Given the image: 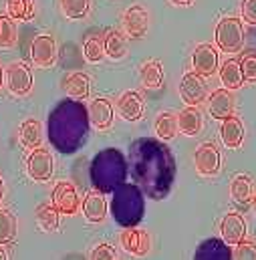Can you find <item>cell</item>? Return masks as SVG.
<instances>
[{"mask_svg": "<svg viewBox=\"0 0 256 260\" xmlns=\"http://www.w3.org/2000/svg\"><path fill=\"white\" fill-rule=\"evenodd\" d=\"M121 246L123 250L129 252L131 256H137V258H143L149 254V248H151V242H149V234L141 228H125L121 232Z\"/></svg>", "mask_w": 256, "mask_h": 260, "instance_id": "cell-12", "label": "cell"}, {"mask_svg": "<svg viewBox=\"0 0 256 260\" xmlns=\"http://www.w3.org/2000/svg\"><path fill=\"white\" fill-rule=\"evenodd\" d=\"M111 210H113V216L115 220L125 226L131 228L135 226L141 216H143V196L141 192L131 186V184H121L115 194H113V202H111Z\"/></svg>", "mask_w": 256, "mask_h": 260, "instance_id": "cell-3", "label": "cell"}, {"mask_svg": "<svg viewBox=\"0 0 256 260\" xmlns=\"http://www.w3.org/2000/svg\"><path fill=\"white\" fill-rule=\"evenodd\" d=\"M232 260H256V244L250 240H242L240 244L234 246Z\"/></svg>", "mask_w": 256, "mask_h": 260, "instance_id": "cell-36", "label": "cell"}, {"mask_svg": "<svg viewBox=\"0 0 256 260\" xmlns=\"http://www.w3.org/2000/svg\"><path fill=\"white\" fill-rule=\"evenodd\" d=\"M230 196L236 204L240 206H248L254 198V182L250 176L246 174H238L232 182H230Z\"/></svg>", "mask_w": 256, "mask_h": 260, "instance_id": "cell-23", "label": "cell"}, {"mask_svg": "<svg viewBox=\"0 0 256 260\" xmlns=\"http://www.w3.org/2000/svg\"><path fill=\"white\" fill-rule=\"evenodd\" d=\"M2 85H4V69L0 65V89H2Z\"/></svg>", "mask_w": 256, "mask_h": 260, "instance_id": "cell-40", "label": "cell"}, {"mask_svg": "<svg viewBox=\"0 0 256 260\" xmlns=\"http://www.w3.org/2000/svg\"><path fill=\"white\" fill-rule=\"evenodd\" d=\"M91 260H115V248L111 244H99L93 248Z\"/></svg>", "mask_w": 256, "mask_h": 260, "instance_id": "cell-38", "label": "cell"}, {"mask_svg": "<svg viewBox=\"0 0 256 260\" xmlns=\"http://www.w3.org/2000/svg\"><path fill=\"white\" fill-rule=\"evenodd\" d=\"M252 208H254V212H256V194H254V198H252Z\"/></svg>", "mask_w": 256, "mask_h": 260, "instance_id": "cell-43", "label": "cell"}, {"mask_svg": "<svg viewBox=\"0 0 256 260\" xmlns=\"http://www.w3.org/2000/svg\"><path fill=\"white\" fill-rule=\"evenodd\" d=\"M93 182L99 192H111L117 190L125 178V161L123 155L117 149H105L101 151L91 168Z\"/></svg>", "mask_w": 256, "mask_h": 260, "instance_id": "cell-2", "label": "cell"}, {"mask_svg": "<svg viewBox=\"0 0 256 260\" xmlns=\"http://www.w3.org/2000/svg\"><path fill=\"white\" fill-rule=\"evenodd\" d=\"M105 55L113 61H121L129 51L127 37L121 30H107L105 32Z\"/></svg>", "mask_w": 256, "mask_h": 260, "instance_id": "cell-25", "label": "cell"}, {"mask_svg": "<svg viewBox=\"0 0 256 260\" xmlns=\"http://www.w3.org/2000/svg\"><path fill=\"white\" fill-rule=\"evenodd\" d=\"M37 224L43 232H55L61 226V212L55 208V204H41L37 208Z\"/></svg>", "mask_w": 256, "mask_h": 260, "instance_id": "cell-28", "label": "cell"}, {"mask_svg": "<svg viewBox=\"0 0 256 260\" xmlns=\"http://www.w3.org/2000/svg\"><path fill=\"white\" fill-rule=\"evenodd\" d=\"M6 12L14 20L28 22L35 18V0H6Z\"/></svg>", "mask_w": 256, "mask_h": 260, "instance_id": "cell-31", "label": "cell"}, {"mask_svg": "<svg viewBox=\"0 0 256 260\" xmlns=\"http://www.w3.org/2000/svg\"><path fill=\"white\" fill-rule=\"evenodd\" d=\"M51 202L65 216H73V214L79 212V194H77V190L71 182H59L53 190V200Z\"/></svg>", "mask_w": 256, "mask_h": 260, "instance_id": "cell-14", "label": "cell"}, {"mask_svg": "<svg viewBox=\"0 0 256 260\" xmlns=\"http://www.w3.org/2000/svg\"><path fill=\"white\" fill-rule=\"evenodd\" d=\"M18 141L24 149H35V147H41V141H43V129H41V123L37 119H26L22 121V125L18 127Z\"/></svg>", "mask_w": 256, "mask_h": 260, "instance_id": "cell-26", "label": "cell"}, {"mask_svg": "<svg viewBox=\"0 0 256 260\" xmlns=\"http://www.w3.org/2000/svg\"><path fill=\"white\" fill-rule=\"evenodd\" d=\"M16 218L10 210H4L0 208V246L4 244H10L14 238H16Z\"/></svg>", "mask_w": 256, "mask_h": 260, "instance_id": "cell-32", "label": "cell"}, {"mask_svg": "<svg viewBox=\"0 0 256 260\" xmlns=\"http://www.w3.org/2000/svg\"><path fill=\"white\" fill-rule=\"evenodd\" d=\"M178 115L172 111H164L155 117V135L164 141H172L178 135Z\"/></svg>", "mask_w": 256, "mask_h": 260, "instance_id": "cell-30", "label": "cell"}, {"mask_svg": "<svg viewBox=\"0 0 256 260\" xmlns=\"http://www.w3.org/2000/svg\"><path fill=\"white\" fill-rule=\"evenodd\" d=\"M2 196H4V182H2V178H0V202H2Z\"/></svg>", "mask_w": 256, "mask_h": 260, "instance_id": "cell-42", "label": "cell"}, {"mask_svg": "<svg viewBox=\"0 0 256 260\" xmlns=\"http://www.w3.org/2000/svg\"><path fill=\"white\" fill-rule=\"evenodd\" d=\"M240 14L246 24L256 26V0H242L240 2Z\"/></svg>", "mask_w": 256, "mask_h": 260, "instance_id": "cell-37", "label": "cell"}, {"mask_svg": "<svg viewBox=\"0 0 256 260\" xmlns=\"http://www.w3.org/2000/svg\"><path fill=\"white\" fill-rule=\"evenodd\" d=\"M170 4H174V6H192L194 0H170Z\"/></svg>", "mask_w": 256, "mask_h": 260, "instance_id": "cell-39", "label": "cell"}, {"mask_svg": "<svg viewBox=\"0 0 256 260\" xmlns=\"http://www.w3.org/2000/svg\"><path fill=\"white\" fill-rule=\"evenodd\" d=\"M0 260H8V256H6V250L0 246Z\"/></svg>", "mask_w": 256, "mask_h": 260, "instance_id": "cell-41", "label": "cell"}, {"mask_svg": "<svg viewBox=\"0 0 256 260\" xmlns=\"http://www.w3.org/2000/svg\"><path fill=\"white\" fill-rule=\"evenodd\" d=\"M220 139L228 149H238L244 141V125L236 115H230L220 125Z\"/></svg>", "mask_w": 256, "mask_h": 260, "instance_id": "cell-21", "label": "cell"}, {"mask_svg": "<svg viewBox=\"0 0 256 260\" xmlns=\"http://www.w3.org/2000/svg\"><path fill=\"white\" fill-rule=\"evenodd\" d=\"M91 0H61V10L69 20H81L89 14Z\"/></svg>", "mask_w": 256, "mask_h": 260, "instance_id": "cell-33", "label": "cell"}, {"mask_svg": "<svg viewBox=\"0 0 256 260\" xmlns=\"http://www.w3.org/2000/svg\"><path fill=\"white\" fill-rule=\"evenodd\" d=\"M81 210H83V216H85L87 222L99 224L107 216V200H105V196L101 194L99 190L87 192V196L81 202Z\"/></svg>", "mask_w": 256, "mask_h": 260, "instance_id": "cell-18", "label": "cell"}, {"mask_svg": "<svg viewBox=\"0 0 256 260\" xmlns=\"http://www.w3.org/2000/svg\"><path fill=\"white\" fill-rule=\"evenodd\" d=\"M4 85L10 91V95L26 97L33 91V85H35V77H33L30 67L22 63V61L10 63L4 69Z\"/></svg>", "mask_w": 256, "mask_h": 260, "instance_id": "cell-5", "label": "cell"}, {"mask_svg": "<svg viewBox=\"0 0 256 260\" xmlns=\"http://www.w3.org/2000/svg\"><path fill=\"white\" fill-rule=\"evenodd\" d=\"M105 35L93 32L85 37L83 43V57L87 63H101L105 59Z\"/></svg>", "mask_w": 256, "mask_h": 260, "instance_id": "cell-29", "label": "cell"}, {"mask_svg": "<svg viewBox=\"0 0 256 260\" xmlns=\"http://www.w3.org/2000/svg\"><path fill=\"white\" fill-rule=\"evenodd\" d=\"M244 83H256V51H246L240 59Z\"/></svg>", "mask_w": 256, "mask_h": 260, "instance_id": "cell-35", "label": "cell"}, {"mask_svg": "<svg viewBox=\"0 0 256 260\" xmlns=\"http://www.w3.org/2000/svg\"><path fill=\"white\" fill-rule=\"evenodd\" d=\"M208 111L214 119L224 121L226 117L234 115V95L228 89H216L208 97Z\"/></svg>", "mask_w": 256, "mask_h": 260, "instance_id": "cell-15", "label": "cell"}, {"mask_svg": "<svg viewBox=\"0 0 256 260\" xmlns=\"http://www.w3.org/2000/svg\"><path fill=\"white\" fill-rule=\"evenodd\" d=\"M113 117H115V111H113V105L109 99H103V97H97L91 101L89 105V121L95 129L105 131L113 125Z\"/></svg>", "mask_w": 256, "mask_h": 260, "instance_id": "cell-16", "label": "cell"}, {"mask_svg": "<svg viewBox=\"0 0 256 260\" xmlns=\"http://www.w3.org/2000/svg\"><path fill=\"white\" fill-rule=\"evenodd\" d=\"M117 113L125 121H139L145 113V103L143 97L137 91H125L117 99Z\"/></svg>", "mask_w": 256, "mask_h": 260, "instance_id": "cell-17", "label": "cell"}, {"mask_svg": "<svg viewBox=\"0 0 256 260\" xmlns=\"http://www.w3.org/2000/svg\"><path fill=\"white\" fill-rule=\"evenodd\" d=\"M16 20L6 16H0V49H12L16 45Z\"/></svg>", "mask_w": 256, "mask_h": 260, "instance_id": "cell-34", "label": "cell"}, {"mask_svg": "<svg viewBox=\"0 0 256 260\" xmlns=\"http://www.w3.org/2000/svg\"><path fill=\"white\" fill-rule=\"evenodd\" d=\"M220 236L226 244L236 246L246 240V222L238 212H228L220 222Z\"/></svg>", "mask_w": 256, "mask_h": 260, "instance_id": "cell-13", "label": "cell"}, {"mask_svg": "<svg viewBox=\"0 0 256 260\" xmlns=\"http://www.w3.org/2000/svg\"><path fill=\"white\" fill-rule=\"evenodd\" d=\"M220 83L224 89L228 91H236L244 85V75L240 69V61L236 59H228L220 67Z\"/></svg>", "mask_w": 256, "mask_h": 260, "instance_id": "cell-24", "label": "cell"}, {"mask_svg": "<svg viewBox=\"0 0 256 260\" xmlns=\"http://www.w3.org/2000/svg\"><path fill=\"white\" fill-rule=\"evenodd\" d=\"M55 121L65 123L59 127H51V139L53 143L63 149V151H73L77 145H81L85 129H87V117L81 105L77 103H61L59 109H55L53 117Z\"/></svg>", "mask_w": 256, "mask_h": 260, "instance_id": "cell-1", "label": "cell"}, {"mask_svg": "<svg viewBox=\"0 0 256 260\" xmlns=\"http://www.w3.org/2000/svg\"><path fill=\"white\" fill-rule=\"evenodd\" d=\"M194 260H232L230 244L218 238H208L196 248Z\"/></svg>", "mask_w": 256, "mask_h": 260, "instance_id": "cell-19", "label": "cell"}, {"mask_svg": "<svg viewBox=\"0 0 256 260\" xmlns=\"http://www.w3.org/2000/svg\"><path fill=\"white\" fill-rule=\"evenodd\" d=\"M178 127H180V133H184L188 137H196L204 127V117H202L200 109L186 105V109H182L178 113Z\"/></svg>", "mask_w": 256, "mask_h": 260, "instance_id": "cell-22", "label": "cell"}, {"mask_svg": "<svg viewBox=\"0 0 256 260\" xmlns=\"http://www.w3.org/2000/svg\"><path fill=\"white\" fill-rule=\"evenodd\" d=\"M139 79L145 89H159L164 85V67L157 59L145 61L139 69Z\"/></svg>", "mask_w": 256, "mask_h": 260, "instance_id": "cell-27", "label": "cell"}, {"mask_svg": "<svg viewBox=\"0 0 256 260\" xmlns=\"http://www.w3.org/2000/svg\"><path fill=\"white\" fill-rule=\"evenodd\" d=\"M194 168L204 178L218 176L220 168H222V153H220L218 145L212 143V141L200 143L194 151Z\"/></svg>", "mask_w": 256, "mask_h": 260, "instance_id": "cell-6", "label": "cell"}, {"mask_svg": "<svg viewBox=\"0 0 256 260\" xmlns=\"http://www.w3.org/2000/svg\"><path fill=\"white\" fill-rule=\"evenodd\" d=\"M218 63H220V57H218V49L208 45V43H202L194 49L192 53V69L194 73L202 75V77H212L216 71H218Z\"/></svg>", "mask_w": 256, "mask_h": 260, "instance_id": "cell-10", "label": "cell"}, {"mask_svg": "<svg viewBox=\"0 0 256 260\" xmlns=\"http://www.w3.org/2000/svg\"><path fill=\"white\" fill-rule=\"evenodd\" d=\"M30 59L41 69H49V67L55 65V61H57V43H55V39L47 32L37 35L33 39V45H30Z\"/></svg>", "mask_w": 256, "mask_h": 260, "instance_id": "cell-9", "label": "cell"}, {"mask_svg": "<svg viewBox=\"0 0 256 260\" xmlns=\"http://www.w3.org/2000/svg\"><path fill=\"white\" fill-rule=\"evenodd\" d=\"M63 91L65 95L73 101H81V99H87L89 93H91V81L85 73H69L63 81Z\"/></svg>", "mask_w": 256, "mask_h": 260, "instance_id": "cell-20", "label": "cell"}, {"mask_svg": "<svg viewBox=\"0 0 256 260\" xmlns=\"http://www.w3.org/2000/svg\"><path fill=\"white\" fill-rule=\"evenodd\" d=\"M214 41L222 53L236 55L244 47V28L242 20L236 16H222L214 30Z\"/></svg>", "mask_w": 256, "mask_h": 260, "instance_id": "cell-4", "label": "cell"}, {"mask_svg": "<svg viewBox=\"0 0 256 260\" xmlns=\"http://www.w3.org/2000/svg\"><path fill=\"white\" fill-rule=\"evenodd\" d=\"M53 172H55V159L51 155L49 149L45 147H35L30 149L28 157H26V174L33 182H39V184H45L53 178Z\"/></svg>", "mask_w": 256, "mask_h": 260, "instance_id": "cell-7", "label": "cell"}, {"mask_svg": "<svg viewBox=\"0 0 256 260\" xmlns=\"http://www.w3.org/2000/svg\"><path fill=\"white\" fill-rule=\"evenodd\" d=\"M206 77L198 75V73H186L180 81V97L186 105H192V107H198L200 103H204L208 99V85L204 81Z\"/></svg>", "mask_w": 256, "mask_h": 260, "instance_id": "cell-8", "label": "cell"}, {"mask_svg": "<svg viewBox=\"0 0 256 260\" xmlns=\"http://www.w3.org/2000/svg\"><path fill=\"white\" fill-rule=\"evenodd\" d=\"M123 28H125V35L129 39H143L147 35L149 14H147L145 6H141V4L129 6L123 14Z\"/></svg>", "mask_w": 256, "mask_h": 260, "instance_id": "cell-11", "label": "cell"}]
</instances>
